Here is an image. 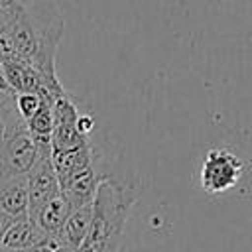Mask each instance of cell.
I'll list each match as a JSON object with an SVG mask.
<instances>
[{"mask_svg": "<svg viewBox=\"0 0 252 252\" xmlns=\"http://www.w3.org/2000/svg\"><path fill=\"white\" fill-rule=\"evenodd\" d=\"M65 20L51 2L28 6L20 0L0 4V59L18 57L45 77H57L55 53Z\"/></svg>", "mask_w": 252, "mask_h": 252, "instance_id": "6da1fadb", "label": "cell"}, {"mask_svg": "<svg viewBox=\"0 0 252 252\" xmlns=\"http://www.w3.org/2000/svg\"><path fill=\"white\" fill-rule=\"evenodd\" d=\"M136 201L138 187L102 175L93 199V222L79 252H122L126 220Z\"/></svg>", "mask_w": 252, "mask_h": 252, "instance_id": "7a4b0ae2", "label": "cell"}, {"mask_svg": "<svg viewBox=\"0 0 252 252\" xmlns=\"http://www.w3.org/2000/svg\"><path fill=\"white\" fill-rule=\"evenodd\" d=\"M244 171L242 159L226 148H215L209 150L199 171V181L205 193L209 195H220L228 189H232L240 175Z\"/></svg>", "mask_w": 252, "mask_h": 252, "instance_id": "3957f363", "label": "cell"}, {"mask_svg": "<svg viewBox=\"0 0 252 252\" xmlns=\"http://www.w3.org/2000/svg\"><path fill=\"white\" fill-rule=\"evenodd\" d=\"M39 161L26 122L6 130L0 144V175H28Z\"/></svg>", "mask_w": 252, "mask_h": 252, "instance_id": "277c9868", "label": "cell"}, {"mask_svg": "<svg viewBox=\"0 0 252 252\" xmlns=\"http://www.w3.org/2000/svg\"><path fill=\"white\" fill-rule=\"evenodd\" d=\"M100 179H102V175L98 173L94 159H91L85 165H81L77 171H73L69 175V179L65 183H61L59 187H61L63 197L71 205V209H79L83 205L93 203Z\"/></svg>", "mask_w": 252, "mask_h": 252, "instance_id": "5b68a950", "label": "cell"}, {"mask_svg": "<svg viewBox=\"0 0 252 252\" xmlns=\"http://www.w3.org/2000/svg\"><path fill=\"white\" fill-rule=\"evenodd\" d=\"M26 179H28V193H30V213H33L37 207H41L43 203H47L49 199L61 193L51 158L39 159L32 167V171L26 175Z\"/></svg>", "mask_w": 252, "mask_h": 252, "instance_id": "8992f818", "label": "cell"}, {"mask_svg": "<svg viewBox=\"0 0 252 252\" xmlns=\"http://www.w3.org/2000/svg\"><path fill=\"white\" fill-rule=\"evenodd\" d=\"M0 211L14 220L28 217L30 193L26 175H0Z\"/></svg>", "mask_w": 252, "mask_h": 252, "instance_id": "52a82bcc", "label": "cell"}, {"mask_svg": "<svg viewBox=\"0 0 252 252\" xmlns=\"http://www.w3.org/2000/svg\"><path fill=\"white\" fill-rule=\"evenodd\" d=\"M47 234L30 219V217H22L16 219L10 228L6 230L0 248L4 250H12V252H30L35 244H39Z\"/></svg>", "mask_w": 252, "mask_h": 252, "instance_id": "ba28073f", "label": "cell"}, {"mask_svg": "<svg viewBox=\"0 0 252 252\" xmlns=\"http://www.w3.org/2000/svg\"><path fill=\"white\" fill-rule=\"evenodd\" d=\"M71 205L67 203V199L63 197V193L55 195L53 199H49L47 203H43L41 207H37L33 213H30L28 217L45 232V234H59L67 217L71 215Z\"/></svg>", "mask_w": 252, "mask_h": 252, "instance_id": "9c48e42d", "label": "cell"}, {"mask_svg": "<svg viewBox=\"0 0 252 252\" xmlns=\"http://www.w3.org/2000/svg\"><path fill=\"white\" fill-rule=\"evenodd\" d=\"M91 222H93V203L71 211V215L67 217L63 228L59 232L61 240L65 242V246L69 250L79 252V248L83 246V242H85V238L89 234Z\"/></svg>", "mask_w": 252, "mask_h": 252, "instance_id": "30bf717a", "label": "cell"}, {"mask_svg": "<svg viewBox=\"0 0 252 252\" xmlns=\"http://www.w3.org/2000/svg\"><path fill=\"white\" fill-rule=\"evenodd\" d=\"M91 159H94V150H93L91 144L81 146V148H73V150L53 152L51 154V163H53L55 175L59 179V185L65 183L73 171H77L81 165H85Z\"/></svg>", "mask_w": 252, "mask_h": 252, "instance_id": "8fae6325", "label": "cell"}, {"mask_svg": "<svg viewBox=\"0 0 252 252\" xmlns=\"http://www.w3.org/2000/svg\"><path fill=\"white\" fill-rule=\"evenodd\" d=\"M43 106V98L35 93H20L16 94V108H18V114L28 122L39 108Z\"/></svg>", "mask_w": 252, "mask_h": 252, "instance_id": "7c38bea8", "label": "cell"}, {"mask_svg": "<svg viewBox=\"0 0 252 252\" xmlns=\"http://www.w3.org/2000/svg\"><path fill=\"white\" fill-rule=\"evenodd\" d=\"M69 248L61 240L59 234H47L39 244H35L30 252H67Z\"/></svg>", "mask_w": 252, "mask_h": 252, "instance_id": "4fadbf2b", "label": "cell"}, {"mask_svg": "<svg viewBox=\"0 0 252 252\" xmlns=\"http://www.w3.org/2000/svg\"><path fill=\"white\" fill-rule=\"evenodd\" d=\"M77 130L85 136H89L93 130H94V118L89 116V114H81L79 120H77Z\"/></svg>", "mask_w": 252, "mask_h": 252, "instance_id": "5bb4252c", "label": "cell"}, {"mask_svg": "<svg viewBox=\"0 0 252 252\" xmlns=\"http://www.w3.org/2000/svg\"><path fill=\"white\" fill-rule=\"evenodd\" d=\"M12 89H10V85H8V81H6V75H4V69H2V65H0V93H10ZM14 93V91H12Z\"/></svg>", "mask_w": 252, "mask_h": 252, "instance_id": "9a60e30c", "label": "cell"}, {"mask_svg": "<svg viewBox=\"0 0 252 252\" xmlns=\"http://www.w3.org/2000/svg\"><path fill=\"white\" fill-rule=\"evenodd\" d=\"M4 134H6V124H4V120H2V116H0V144H2V140H4Z\"/></svg>", "mask_w": 252, "mask_h": 252, "instance_id": "2e32d148", "label": "cell"}, {"mask_svg": "<svg viewBox=\"0 0 252 252\" xmlns=\"http://www.w3.org/2000/svg\"><path fill=\"white\" fill-rule=\"evenodd\" d=\"M0 2H8V0H0Z\"/></svg>", "mask_w": 252, "mask_h": 252, "instance_id": "e0dca14e", "label": "cell"}, {"mask_svg": "<svg viewBox=\"0 0 252 252\" xmlns=\"http://www.w3.org/2000/svg\"><path fill=\"white\" fill-rule=\"evenodd\" d=\"M0 4H4V2H0Z\"/></svg>", "mask_w": 252, "mask_h": 252, "instance_id": "ac0fdd59", "label": "cell"}]
</instances>
